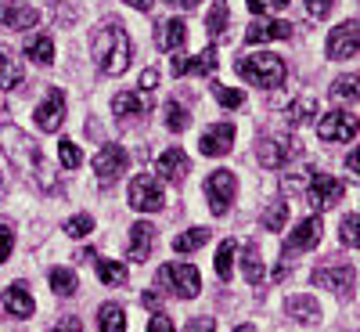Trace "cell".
Segmentation results:
<instances>
[{"instance_id":"cell-31","label":"cell","mask_w":360,"mask_h":332,"mask_svg":"<svg viewBox=\"0 0 360 332\" xmlns=\"http://www.w3.org/2000/svg\"><path fill=\"white\" fill-rule=\"evenodd\" d=\"M51 289L58 296H76V275H72L69 267H54L51 271Z\"/></svg>"},{"instance_id":"cell-53","label":"cell","mask_w":360,"mask_h":332,"mask_svg":"<svg viewBox=\"0 0 360 332\" xmlns=\"http://www.w3.org/2000/svg\"><path fill=\"white\" fill-rule=\"evenodd\" d=\"M234 332H256V325H238Z\"/></svg>"},{"instance_id":"cell-30","label":"cell","mask_w":360,"mask_h":332,"mask_svg":"<svg viewBox=\"0 0 360 332\" xmlns=\"http://www.w3.org/2000/svg\"><path fill=\"white\" fill-rule=\"evenodd\" d=\"M101 332H127V311L119 304L101 307Z\"/></svg>"},{"instance_id":"cell-13","label":"cell","mask_w":360,"mask_h":332,"mask_svg":"<svg viewBox=\"0 0 360 332\" xmlns=\"http://www.w3.org/2000/svg\"><path fill=\"white\" fill-rule=\"evenodd\" d=\"M62 123H65V94L58 87H51V94L37 109V127L44 134H54V130H62Z\"/></svg>"},{"instance_id":"cell-39","label":"cell","mask_w":360,"mask_h":332,"mask_svg":"<svg viewBox=\"0 0 360 332\" xmlns=\"http://www.w3.org/2000/svg\"><path fill=\"white\" fill-rule=\"evenodd\" d=\"M58 159H62V166H65V170H76V166L83 163V152L76 148V141L62 137V145H58Z\"/></svg>"},{"instance_id":"cell-28","label":"cell","mask_w":360,"mask_h":332,"mask_svg":"<svg viewBox=\"0 0 360 332\" xmlns=\"http://www.w3.org/2000/svg\"><path fill=\"white\" fill-rule=\"evenodd\" d=\"M205 242H209V228H191V231H184V235L173 238V250H176V253H191V250H198V246H205Z\"/></svg>"},{"instance_id":"cell-44","label":"cell","mask_w":360,"mask_h":332,"mask_svg":"<svg viewBox=\"0 0 360 332\" xmlns=\"http://www.w3.org/2000/svg\"><path fill=\"white\" fill-rule=\"evenodd\" d=\"M11 250H15V231L8 224H0V264L11 257Z\"/></svg>"},{"instance_id":"cell-35","label":"cell","mask_w":360,"mask_h":332,"mask_svg":"<svg viewBox=\"0 0 360 332\" xmlns=\"http://www.w3.org/2000/svg\"><path fill=\"white\" fill-rule=\"evenodd\" d=\"M205 29H209V37H213V40L224 37V29H227V4H224V0L213 4V11H209V18H205Z\"/></svg>"},{"instance_id":"cell-54","label":"cell","mask_w":360,"mask_h":332,"mask_svg":"<svg viewBox=\"0 0 360 332\" xmlns=\"http://www.w3.org/2000/svg\"><path fill=\"white\" fill-rule=\"evenodd\" d=\"M8 195V188H4V180H0V199H4Z\"/></svg>"},{"instance_id":"cell-5","label":"cell","mask_w":360,"mask_h":332,"mask_svg":"<svg viewBox=\"0 0 360 332\" xmlns=\"http://www.w3.org/2000/svg\"><path fill=\"white\" fill-rule=\"evenodd\" d=\"M256 156L266 170H281L288 166L295 156H299V141L295 137H285V134H274V137H263L259 148H256Z\"/></svg>"},{"instance_id":"cell-49","label":"cell","mask_w":360,"mask_h":332,"mask_svg":"<svg viewBox=\"0 0 360 332\" xmlns=\"http://www.w3.org/2000/svg\"><path fill=\"white\" fill-rule=\"evenodd\" d=\"M346 166H349L353 173H360V148H353V152L346 156Z\"/></svg>"},{"instance_id":"cell-11","label":"cell","mask_w":360,"mask_h":332,"mask_svg":"<svg viewBox=\"0 0 360 332\" xmlns=\"http://www.w3.org/2000/svg\"><path fill=\"white\" fill-rule=\"evenodd\" d=\"M234 188H238V180L231 170H217V173H209L205 180V199H209V209H213L217 217H224L231 202H234Z\"/></svg>"},{"instance_id":"cell-12","label":"cell","mask_w":360,"mask_h":332,"mask_svg":"<svg viewBox=\"0 0 360 332\" xmlns=\"http://www.w3.org/2000/svg\"><path fill=\"white\" fill-rule=\"evenodd\" d=\"M356 51H360V22H342L328 33V58H332V62L353 58Z\"/></svg>"},{"instance_id":"cell-22","label":"cell","mask_w":360,"mask_h":332,"mask_svg":"<svg viewBox=\"0 0 360 332\" xmlns=\"http://www.w3.org/2000/svg\"><path fill=\"white\" fill-rule=\"evenodd\" d=\"M184 40H188V25L180 22V18L162 22V25H159V33H155V44H159L162 51H173V54L184 47Z\"/></svg>"},{"instance_id":"cell-33","label":"cell","mask_w":360,"mask_h":332,"mask_svg":"<svg viewBox=\"0 0 360 332\" xmlns=\"http://www.w3.org/2000/svg\"><path fill=\"white\" fill-rule=\"evenodd\" d=\"M332 94L339 102H360V76H339L332 83Z\"/></svg>"},{"instance_id":"cell-34","label":"cell","mask_w":360,"mask_h":332,"mask_svg":"<svg viewBox=\"0 0 360 332\" xmlns=\"http://www.w3.org/2000/svg\"><path fill=\"white\" fill-rule=\"evenodd\" d=\"M285 221H288V202H270L263 209V228L266 231H281Z\"/></svg>"},{"instance_id":"cell-50","label":"cell","mask_w":360,"mask_h":332,"mask_svg":"<svg viewBox=\"0 0 360 332\" xmlns=\"http://www.w3.org/2000/svg\"><path fill=\"white\" fill-rule=\"evenodd\" d=\"M141 304H144V307H159V293H155V289H148V293L141 296Z\"/></svg>"},{"instance_id":"cell-19","label":"cell","mask_w":360,"mask_h":332,"mask_svg":"<svg viewBox=\"0 0 360 332\" xmlns=\"http://www.w3.org/2000/svg\"><path fill=\"white\" fill-rule=\"evenodd\" d=\"M155 250V228L152 224H144V221H137L134 228H130V246H127V257L130 260H148V253Z\"/></svg>"},{"instance_id":"cell-8","label":"cell","mask_w":360,"mask_h":332,"mask_svg":"<svg viewBox=\"0 0 360 332\" xmlns=\"http://www.w3.org/2000/svg\"><path fill=\"white\" fill-rule=\"evenodd\" d=\"M314 285L332 289L339 300H349L353 296V285H356V271L349 264H324V267L314 271Z\"/></svg>"},{"instance_id":"cell-25","label":"cell","mask_w":360,"mask_h":332,"mask_svg":"<svg viewBox=\"0 0 360 332\" xmlns=\"http://www.w3.org/2000/svg\"><path fill=\"white\" fill-rule=\"evenodd\" d=\"M22 83V66H18V58L8 51V47H0V87L11 90Z\"/></svg>"},{"instance_id":"cell-4","label":"cell","mask_w":360,"mask_h":332,"mask_svg":"<svg viewBox=\"0 0 360 332\" xmlns=\"http://www.w3.org/2000/svg\"><path fill=\"white\" fill-rule=\"evenodd\" d=\"M155 289L180 296V300H195L198 289H202V278L191 264H162L159 275H155Z\"/></svg>"},{"instance_id":"cell-14","label":"cell","mask_w":360,"mask_h":332,"mask_svg":"<svg viewBox=\"0 0 360 332\" xmlns=\"http://www.w3.org/2000/svg\"><path fill=\"white\" fill-rule=\"evenodd\" d=\"M127 163H130V156L123 152V148H119V145H105L101 152L94 156V173H98L101 185H112V180L127 170Z\"/></svg>"},{"instance_id":"cell-17","label":"cell","mask_w":360,"mask_h":332,"mask_svg":"<svg viewBox=\"0 0 360 332\" xmlns=\"http://www.w3.org/2000/svg\"><path fill=\"white\" fill-rule=\"evenodd\" d=\"M231 145H234V127L231 123H217V127H209L198 137V152L202 156H227Z\"/></svg>"},{"instance_id":"cell-37","label":"cell","mask_w":360,"mask_h":332,"mask_svg":"<svg viewBox=\"0 0 360 332\" xmlns=\"http://www.w3.org/2000/svg\"><path fill=\"white\" fill-rule=\"evenodd\" d=\"M339 238H342V246H353V250H360V214H349V217H342Z\"/></svg>"},{"instance_id":"cell-15","label":"cell","mask_w":360,"mask_h":332,"mask_svg":"<svg viewBox=\"0 0 360 332\" xmlns=\"http://www.w3.org/2000/svg\"><path fill=\"white\" fill-rule=\"evenodd\" d=\"M169 66H173V76H209V73H217V47H205L195 58L176 54Z\"/></svg>"},{"instance_id":"cell-46","label":"cell","mask_w":360,"mask_h":332,"mask_svg":"<svg viewBox=\"0 0 360 332\" xmlns=\"http://www.w3.org/2000/svg\"><path fill=\"white\" fill-rule=\"evenodd\" d=\"M184 332H217V321L213 318H191L184 325Z\"/></svg>"},{"instance_id":"cell-9","label":"cell","mask_w":360,"mask_h":332,"mask_svg":"<svg viewBox=\"0 0 360 332\" xmlns=\"http://www.w3.org/2000/svg\"><path fill=\"white\" fill-rule=\"evenodd\" d=\"M321 231H324L321 217H307V221H299V224H295V231L288 235V242H285V260H288L292 253L314 250V246L321 242ZM285 271H288V264H281V267H278V275H274V278H285Z\"/></svg>"},{"instance_id":"cell-6","label":"cell","mask_w":360,"mask_h":332,"mask_svg":"<svg viewBox=\"0 0 360 332\" xmlns=\"http://www.w3.org/2000/svg\"><path fill=\"white\" fill-rule=\"evenodd\" d=\"M130 206L141 209V214H159V209L166 206V195H162L159 180L152 173H137L130 180Z\"/></svg>"},{"instance_id":"cell-26","label":"cell","mask_w":360,"mask_h":332,"mask_svg":"<svg viewBox=\"0 0 360 332\" xmlns=\"http://www.w3.org/2000/svg\"><path fill=\"white\" fill-rule=\"evenodd\" d=\"M25 54L33 58L37 66H51L54 62V40L51 37H29L25 40Z\"/></svg>"},{"instance_id":"cell-48","label":"cell","mask_w":360,"mask_h":332,"mask_svg":"<svg viewBox=\"0 0 360 332\" xmlns=\"http://www.w3.org/2000/svg\"><path fill=\"white\" fill-rule=\"evenodd\" d=\"M155 83H159V69H144V73H141V87H144V90H152Z\"/></svg>"},{"instance_id":"cell-41","label":"cell","mask_w":360,"mask_h":332,"mask_svg":"<svg viewBox=\"0 0 360 332\" xmlns=\"http://www.w3.org/2000/svg\"><path fill=\"white\" fill-rule=\"evenodd\" d=\"M90 231H94V221H90L86 214L65 221V235H69V238H83V235H90Z\"/></svg>"},{"instance_id":"cell-20","label":"cell","mask_w":360,"mask_h":332,"mask_svg":"<svg viewBox=\"0 0 360 332\" xmlns=\"http://www.w3.org/2000/svg\"><path fill=\"white\" fill-rule=\"evenodd\" d=\"M292 37V22H274V18H266V22H252L245 29V40L249 44H266V40H288Z\"/></svg>"},{"instance_id":"cell-36","label":"cell","mask_w":360,"mask_h":332,"mask_svg":"<svg viewBox=\"0 0 360 332\" xmlns=\"http://www.w3.org/2000/svg\"><path fill=\"white\" fill-rule=\"evenodd\" d=\"M234 253H238L234 238H227V242H220V250H217V275H220L224 282L231 278V267H234Z\"/></svg>"},{"instance_id":"cell-47","label":"cell","mask_w":360,"mask_h":332,"mask_svg":"<svg viewBox=\"0 0 360 332\" xmlns=\"http://www.w3.org/2000/svg\"><path fill=\"white\" fill-rule=\"evenodd\" d=\"M51 332H83V321H79V318H62Z\"/></svg>"},{"instance_id":"cell-29","label":"cell","mask_w":360,"mask_h":332,"mask_svg":"<svg viewBox=\"0 0 360 332\" xmlns=\"http://www.w3.org/2000/svg\"><path fill=\"white\" fill-rule=\"evenodd\" d=\"M94 264H98V275H101V282H105V285H127V278H130V275H127V267H123V264H115V260H101V257H98Z\"/></svg>"},{"instance_id":"cell-2","label":"cell","mask_w":360,"mask_h":332,"mask_svg":"<svg viewBox=\"0 0 360 332\" xmlns=\"http://www.w3.org/2000/svg\"><path fill=\"white\" fill-rule=\"evenodd\" d=\"M90 54H94V62L105 76H119L127 73L130 66V37L123 25L115 22H105L94 29V40H90Z\"/></svg>"},{"instance_id":"cell-3","label":"cell","mask_w":360,"mask_h":332,"mask_svg":"<svg viewBox=\"0 0 360 332\" xmlns=\"http://www.w3.org/2000/svg\"><path fill=\"white\" fill-rule=\"evenodd\" d=\"M238 76H242L245 83H252V87H281L285 83V76H288V69H285V62L278 54H245V58H238Z\"/></svg>"},{"instance_id":"cell-45","label":"cell","mask_w":360,"mask_h":332,"mask_svg":"<svg viewBox=\"0 0 360 332\" xmlns=\"http://www.w3.org/2000/svg\"><path fill=\"white\" fill-rule=\"evenodd\" d=\"M307 8H310V15H314V18H324V15H332L335 0H307Z\"/></svg>"},{"instance_id":"cell-40","label":"cell","mask_w":360,"mask_h":332,"mask_svg":"<svg viewBox=\"0 0 360 332\" xmlns=\"http://www.w3.org/2000/svg\"><path fill=\"white\" fill-rule=\"evenodd\" d=\"M213 94H217V102H220L224 109H242V105H245L242 90H231V87H224V83H213Z\"/></svg>"},{"instance_id":"cell-24","label":"cell","mask_w":360,"mask_h":332,"mask_svg":"<svg viewBox=\"0 0 360 332\" xmlns=\"http://www.w3.org/2000/svg\"><path fill=\"white\" fill-rule=\"evenodd\" d=\"M188 170H191V163H188V156L180 152V148H166V152L159 156V173L166 180H184Z\"/></svg>"},{"instance_id":"cell-38","label":"cell","mask_w":360,"mask_h":332,"mask_svg":"<svg viewBox=\"0 0 360 332\" xmlns=\"http://www.w3.org/2000/svg\"><path fill=\"white\" fill-rule=\"evenodd\" d=\"M188 123H191L188 109H184V105H176V102H169V105H166V127L180 134V130H188Z\"/></svg>"},{"instance_id":"cell-21","label":"cell","mask_w":360,"mask_h":332,"mask_svg":"<svg viewBox=\"0 0 360 332\" xmlns=\"http://www.w3.org/2000/svg\"><path fill=\"white\" fill-rule=\"evenodd\" d=\"M112 109H115V116H123V119L144 116L148 109H152V94H148V90H127V94H115Z\"/></svg>"},{"instance_id":"cell-7","label":"cell","mask_w":360,"mask_h":332,"mask_svg":"<svg viewBox=\"0 0 360 332\" xmlns=\"http://www.w3.org/2000/svg\"><path fill=\"white\" fill-rule=\"evenodd\" d=\"M356 130H360V119H356L353 112H342V109L321 116V123H317V137H321V141H332V145L353 141Z\"/></svg>"},{"instance_id":"cell-43","label":"cell","mask_w":360,"mask_h":332,"mask_svg":"<svg viewBox=\"0 0 360 332\" xmlns=\"http://www.w3.org/2000/svg\"><path fill=\"white\" fill-rule=\"evenodd\" d=\"M148 332H176V325H173V318L166 311H155L152 321H148Z\"/></svg>"},{"instance_id":"cell-32","label":"cell","mask_w":360,"mask_h":332,"mask_svg":"<svg viewBox=\"0 0 360 332\" xmlns=\"http://www.w3.org/2000/svg\"><path fill=\"white\" fill-rule=\"evenodd\" d=\"M314 116H317V102H314V98H295V102H292V109H288V119H292L295 127L310 123Z\"/></svg>"},{"instance_id":"cell-27","label":"cell","mask_w":360,"mask_h":332,"mask_svg":"<svg viewBox=\"0 0 360 332\" xmlns=\"http://www.w3.org/2000/svg\"><path fill=\"white\" fill-rule=\"evenodd\" d=\"M242 267H245V278H249L252 285H259V282L266 278V271H263V257H259V246H256V242H249V246H245V260H242Z\"/></svg>"},{"instance_id":"cell-16","label":"cell","mask_w":360,"mask_h":332,"mask_svg":"<svg viewBox=\"0 0 360 332\" xmlns=\"http://www.w3.org/2000/svg\"><path fill=\"white\" fill-rule=\"evenodd\" d=\"M0 22L8 29H33L40 22V11L33 4H25V0H4L0 4Z\"/></svg>"},{"instance_id":"cell-18","label":"cell","mask_w":360,"mask_h":332,"mask_svg":"<svg viewBox=\"0 0 360 332\" xmlns=\"http://www.w3.org/2000/svg\"><path fill=\"white\" fill-rule=\"evenodd\" d=\"M33 293H29V285L25 282H15V285H8L4 289V311L11 314V318H33Z\"/></svg>"},{"instance_id":"cell-10","label":"cell","mask_w":360,"mask_h":332,"mask_svg":"<svg viewBox=\"0 0 360 332\" xmlns=\"http://www.w3.org/2000/svg\"><path fill=\"white\" fill-rule=\"evenodd\" d=\"M342 195H346V185H342L339 177H332V173H314L310 185H307V199H310V206H317V209L339 206Z\"/></svg>"},{"instance_id":"cell-1","label":"cell","mask_w":360,"mask_h":332,"mask_svg":"<svg viewBox=\"0 0 360 332\" xmlns=\"http://www.w3.org/2000/svg\"><path fill=\"white\" fill-rule=\"evenodd\" d=\"M0 148H4L8 163H11L22 177L37 180L40 192H47V195H54V192H58V177H54V170L40 159L37 141H29V134H25V130H18L15 123H4V127H0Z\"/></svg>"},{"instance_id":"cell-42","label":"cell","mask_w":360,"mask_h":332,"mask_svg":"<svg viewBox=\"0 0 360 332\" xmlns=\"http://www.w3.org/2000/svg\"><path fill=\"white\" fill-rule=\"evenodd\" d=\"M281 8H288V0H249V11L252 15H274Z\"/></svg>"},{"instance_id":"cell-23","label":"cell","mask_w":360,"mask_h":332,"mask_svg":"<svg viewBox=\"0 0 360 332\" xmlns=\"http://www.w3.org/2000/svg\"><path fill=\"white\" fill-rule=\"evenodd\" d=\"M285 311H288V318L303 321V325H317L321 321V304H317L314 296H288Z\"/></svg>"},{"instance_id":"cell-51","label":"cell","mask_w":360,"mask_h":332,"mask_svg":"<svg viewBox=\"0 0 360 332\" xmlns=\"http://www.w3.org/2000/svg\"><path fill=\"white\" fill-rule=\"evenodd\" d=\"M166 4H169V8H180V11H191L198 0H166Z\"/></svg>"},{"instance_id":"cell-52","label":"cell","mask_w":360,"mask_h":332,"mask_svg":"<svg viewBox=\"0 0 360 332\" xmlns=\"http://www.w3.org/2000/svg\"><path fill=\"white\" fill-rule=\"evenodd\" d=\"M127 4H130V8H137V11H152L155 0H127Z\"/></svg>"}]
</instances>
